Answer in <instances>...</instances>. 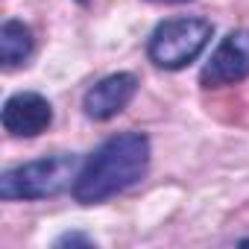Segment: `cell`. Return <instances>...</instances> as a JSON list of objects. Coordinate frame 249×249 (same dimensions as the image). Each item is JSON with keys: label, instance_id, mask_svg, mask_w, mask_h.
Returning <instances> with one entry per match:
<instances>
[{"label": "cell", "instance_id": "cell-1", "mask_svg": "<svg viewBox=\"0 0 249 249\" xmlns=\"http://www.w3.org/2000/svg\"><path fill=\"white\" fill-rule=\"evenodd\" d=\"M150 138L144 132H120L106 138L79 167L71 194L79 205L106 202L138 185L150 170Z\"/></svg>", "mask_w": 249, "mask_h": 249}, {"label": "cell", "instance_id": "cell-2", "mask_svg": "<svg viewBox=\"0 0 249 249\" xmlns=\"http://www.w3.org/2000/svg\"><path fill=\"white\" fill-rule=\"evenodd\" d=\"M79 167L82 161L73 153H56V156H44L36 161H24L18 167L3 170V176H0V196L6 202H15V199L36 202V199L56 196L73 185Z\"/></svg>", "mask_w": 249, "mask_h": 249}, {"label": "cell", "instance_id": "cell-3", "mask_svg": "<svg viewBox=\"0 0 249 249\" xmlns=\"http://www.w3.org/2000/svg\"><path fill=\"white\" fill-rule=\"evenodd\" d=\"M211 36H214V27L205 18H194V15L167 18L153 30L147 41V56L161 71H182L199 59Z\"/></svg>", "mask_w": 249, "mask_h": 249}, {"label": "cell", "instance_id": "cell-4", "mask_svg": "<svg viewBox=\"0 0 249 249\" xmlns=\"http://www.w3.org/2000/svg\"><path fill=\"white\" fill-rule=\"evenodd\" d=\"M249 76V30H231L199 71L202 88L237 85Z\"/></svg>", "mask_w": 249, "mask_h": 249}, {"label": "cell", "instance_id": "cell-5", "mask_svg": "<svg viewBox=\"0 0 249 249\" xmlns=\"http://www.w3.org/2000/svg\"><path fill=\"white\" fill-rule=\"evenodd\" d=\"M3 129L12 138H36L53 123V106L36 91H18L3 103Z\"/></svg>", "mask_w": 249, "mask_h": 249}, {"label": "cell", "instance_id": "cell-6", "mask_svg": "<svg viewBox=\"0 0 249 249\" xmlns=\"http://www.w3.org/2000/svg\"><path fill=\"white\" fill-rule=\"evenodd\" d=\"M135 94H138V76L135 73H111L85 91L82 108L91 120H111L114 114H120L135 100Z\"/></svg>", "mask_w": 249, "mask_h": 249}, {"label": "cell", "instance_id": "cell-7", "mask_svg": "<svg viewBox=\"0 0 249 249\" xmlns=\"http://www.w3.org/2000/svg\"><path fill=\"white\" fill-rule=\"evenodd\" d=\"M36 50V38L33 30L24 21H3L0 27V62H3L6 71L24 65Z\"/></svg>", "mask_w": 249, "mask_h": 249}, {"label": "cell", "instance_id": "cell-8", "mask_svg": "<svg viewBox=\"0 0 249 249\" xmlns=\"http://www.w3.org/2000/svg\"><path fill=\"white\" fill-rule=\"evenodd\" d=\"M56 246H94V240L88 234H79V231H68L62 237H56Z\"/></svg>", "mask_w": 249, "mask_h": 249}, {"label": "cell", "instance_id": "cell-9", "mask_svg": "<svg viewBox=\"0 0 249 249\" xmlns=\"http://www.w3.org/2000/svg\"><path fill=\"white\" fill-rule=\"evenodd\" d=\"M153 3H188V0H153Z\"/></svg>", "mask_w": 249, "mask_h": 249}]
</instances>
